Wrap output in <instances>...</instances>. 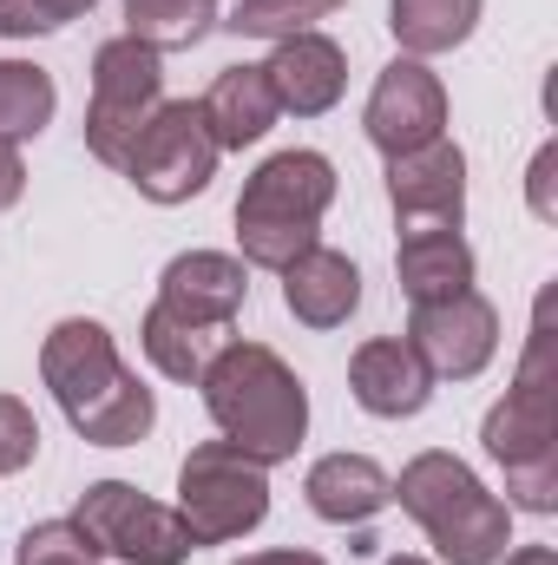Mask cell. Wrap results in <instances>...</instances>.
<instances>
[{
	"label": "cell",
	"instance_id": "1",
	"mask_svg": "<svg viewBox=\"0 0 558 565\" xmlns=\"http://www.w3.org/2000/svg\"><path fill=\"white\" fill-rule=\"evenodd\" d=\"M486 460L506 473V507L513 513H558V335H552V289L533 302V335L513 369L506 402L486 408L480 422Z\"/></svg>",
	"mask_w": 558,
	"mask_h": 565
},
{
	"label": "cell",
	"instance_id": "2",
	"mask_svg": "<svg viewBox=\"0 0 558 565\" xmlns=\"http://www.w3.org/2000/svg\"><path fill=\"white\" fill-rule=\"evenodd\" d=\"M40 382L53 388L60 415L93 447H139L158 427V395L126 369L119 342L93 316H66L40 342Z\"/></svg>",
	"mask_w": 558,
	"mask_h": 565
},
{
	"label": "cell",
	"instance_id": "3",
	"mask_svg": "<svg viewBox=\"0 0 558 565\" xmlns=\"http://www.w3.org/2000/svg\"><path fill=\"white\" fill-rule=\"evenodd\" d=\"M197 388H204V408H211V422H217V434L230 447H244L264 467L296 460V447L309 434V388H302V375L282 362L277 349H264V342H217L204 375H197Z\"/></svg>",
	"mask_w": 558,
	"mask_h": 565
},
{
	"label": "cell",
	"instance_id": "4",
	"mask_svg": "<svg viewBox=\"0 0 558 565\" xmlns=\"http://www.w3.org/2000/svg\"><path fill=\"white\" fill-rule=\"evenodd\" d=\"M395 500L447 565H500L513 546V507L486 493V480L447 447H427L401 467Z\"/></svg>",
	"mask_w": 558,
	"mask_h": 565
},
{
	"label": "cell",
	"instance_id": "5",
	"mask_svg": "<svg viewBox=\"0 0 558 565\" xmlns=\"http://www.w3.org/2000/svg\"><path fill=\"white\" fill-rule=\"evenodd\" d=\"M335 204V164L309 145L270 151L237 198V250L250 270H289Z\"/></svg>",
	"mask_w": 558,
	"mask_h": 565
},
{
	"label": "cell",
	"instance_id": "6",
	"mask_svg": "<svg viewBox=\"0 0 558 565\" xmlns=\"http://www.w3.org/2000/svg\"><path fill=\"white\" fill-rule=\"evenodd\" d=\"M178 520L197 546H230L270 520V467L230 440H197L178 467Z\"/></svg>",
	"mask_w": 558,
	"mask_h": 565
},
{
	"label": "cell",
	"instance_id": "7",
	"mask_svg": "<svg viewBox=\"0 0 558 565\" xmlns=\"http://www.w3.org/2000/svg\"><path fill=\"white\" fill-rule=\"evenodd\" d=\"M164 106V53H151L144 40L119 33L93 53V99H86V151L112 171H126L139 132L151 113Z\"/></svg>",
	"mask_w": 558,
	"mask_h": 565
},
{
	"label": "cell",
	"instance_id": "8",
	"mask_svg": "<svg viewBox=\"0 0 558 565\" xmlns=\"http://www.w3.org/2000/svg\"><path fill=\"white\" fill-rule=\"evenodd\" d=\"M73 526L99 546V559L126 565H184L197 553L191 526L178 520V507L144 500L132 480H93L73 507Z\"/></svg>",
	"mask_w": 558,
	"mask_h": 565
},
{
	"label": "cell",
	"instance_id": "9",
	"mask_svg": "<svg viewBox=\"0 0 558 565\" xmlns=\"http://www.w3.org/2000/svg\"><path fill=\"white\" fill-rule=\"evenodd\" d=\"M217 139L204 126V106L197 99H164L151 113V126L139 132L132 158H126V178L132 191L151 204H191L211 178H217Z\"/></svg>",
	"mask_w": 558,
	"mask_h": 565
},
{
	"label": "cell",
	"instance_id": "10",
	"mask_svg": "<svg viewBox=\"0 0 558 565\" xmlns=\"http://www.w3.org/2000/svg\"><path fill=\"white\" fill-rule=\"evenodd\" d=\"M408 349L427 362L433 382H473L500 355V309L480 289H460L447 302H415L408 309Z\"/></svg>",
	"mask_w": 558,
	"mask_h": 565
},
{
	"label": "cell",
	"instance_id": "11",
	"mask_svg": "<svg viewBox=\"0 0 558 565\" xmlns=\"http://www.w3.org/2000/svg\"><path fill=\"white\" fill-rule=\"evenodd\" d=\"M362 132L382 158H401V151H420V145L447 139V86L427 60H388L375 73V93L362 106Z\"/></svg>",
	"mask_w": 558,
	"mask_h": 565
},
{
	"label": "cell",
	"instance_id": "12",
	"mask_svg": "<svg viewBox=\"0 0 558 565\" xmlns=\"http://www.w3.org/2000/svg\"><path fill=\"white\" fill-rule=\"evenodd\" d=\"M388 204L401 231H460L466 224V151L433 139L420 151L388 158Z\"/></svg>",
	"mask_w": 558,
	"mask_h": 565
},
{
	"label": "cell",
	"instance_id": "13",
	"mask_svg": "<svg viewBox=\"0 0 558 565\" xmlns=\"http://www.w3.org/2000/svg\"><path fill=\"white\" fill-rule=\"evenodd\" d=\"M244 296H250V264L230 250H184L158 277V302L171 316H184L191 329H211V335L237 322Z\"/></svg>",
	"mask_w": 558,
	"mask_h": 565
},
{
	"label": "cell",
	"instance_id": "14",
	"mask_svg": "<svg viewBox=\"0 0 558 565\" xmlns=\"http://www.w3.org/2000/svg\"><path fill=\"white\" fill-rule=\"evenodd\" d=\"M264 73H270L277 106L296 113V119H322V113H335L342 93H348V53H342L322 26H315V33H296V40H277V53L264 60Z\"/></svg>",
	"mask_w": 558,
	"mask_h": 565
},
{
	"label": "cell",
	"instance_id": "15",
	"mask_svg": "<svg viewBox=\"0 0 558 565\" xmlns=\"http://www.w3.org/2000/svg\"><path fill=\"white\" fill-rule=\"evenodd\" d=\"M348 388H355V402L375 422H408V415H420L433 402V375L408 349V335H368L348 355Z\"/></svg>",
	"mask_w": 558,
	"mask_h": 565
},
{
	"label": "cell",
	"instance_id": "16",
	"mask_svg": "<svg viewBox=\"0 0 558 565\" xmlns=\"http://www.w3.org/2000/svg\"><path fill=\"white\" fill-rule=\"evenodd\" d=\"M302 493H309L315 520H329V526H368L395 500V473L382 460H368V454H322L302 473Z\"/></svg>",
	"mask_w": 558,
	"mask_h": 565
},
{
	"label": "cell",
	"instance_id": "17",
	"mask_svg": "<svg viewBox=\"0 0 558 565\" xmlns=\"http://www.w3.org/2000/svg\"><path fill=\"white\" fill-rule=\"evenodd\" d=\"M277 277H282V302H289V316L302 329H342L362 309V270H355V257H342L329 244H309Z\"/></svg>",
	"mask_w": 558,
	"mask_h": 565
},
{
	"label": "cell",
	"instance_id": "18",
	"mask_svg": "<svg viewBox=\"0 0 558 565\" xmlns=\"http://www.w3.org/2000/svg\"><path fill=\"white\" fill-rule=\"evenodd\" d=\"M197 106H204V126H211L217 151H244V145H257L282 119L277 93H270V73L250 66V60L244 66H224Z\"/></svg>",
	"mask_w": 558,
	"mask_h": 565
},
{
	"label": "cell",
	"instance_id": "19",
	"mask_svg": "<svg viewBox=\"0 0 558 565\" xmlns=\"http://www.w3.org/2000/svg\"><path fill=\"white\" fill-rule=\"evenodd\" d=\"M473 244L460 231H401V250H395V277L408 309L415 302H447L460 289H473Z\"/></svg>",
	"mask_w": 558,
	"mask_h": 565
},
{
	"label": "cell",
	"instance_id": "20",
	"mask_svg": "<svg viewBox=\"0 0 558 565\" xmlns=\"http://www.w3.org/2000/svg\"><path fill=\"white\" fill-rule=\"evenodd\" d=\"M388 26L408 60H433V53H453L473 40L480 0H388Z\"/></svg>",
	"mask_w": 558,
	"mask_h": 565
},
{
	"label": "cell",
	"instance_id": "21",
	"mask_svg": "<svg viewBox=\"0 0 558 565\" xmlns=\"http://www.w3.org/2000/svg\"><path fill=\"white\" fill-rule=\"evenodd\" d=\"M60 113V86L46 66L33 60H0V139L20 145V139H40Z\"/></svg>",
	"mask_w": 558,
	"mask_h": 565
},
{
	"label": "cell",
	"instance_id": "22",
	"mask_svg": "<svg viewBox=\"0 0 558 565\" xmlns=\"http://www.w3.org/2000/svg\"><path fill=\"white\" fill-rule=\"evenodd\" d=\"M211 329H191L184 316H171L164 302H151L144 309V322H139V349H144V362L164 375V382H197L204 375V362H211Z\"/></svg>",
	"mask_w": 558,
	"mask_h": 565
},
{
	"label": "cell",
	"instance_id": "23",
	"mask_svg": "<svg viewBox=\"0 0 558 565\" xmlns=\"http://www.w3.org/2000/svg\"><path fill=\"white\" fill-rule=\"evenodd\" d=\"M217 26V0H126V33L151 53H184Z\"/></svg>",
	"mask_w": 558,
	"mask_h": 565
},
{
	"label": "cell",
	"instance_id": "24",
	"mask_svg": "<svg viewBox=\"0 0 558 565\" xmlns=\"http://www.w3.org/2000/svg\"><path fill=\"white\" fill-rule=\"evenodd\" d=\"M342 13V0H237L230 7V33L237 40H296V33H315L322 20H335Z\"/></svg>",
	"mask_w": 558,
	"mask_h": 565
},
{
	"label": "cell",
	"instance_id": "25",
	"mask_svg": "<svg viewBox=\"0 0 558 565\" xmlns=\"http://www.w3.org/2000/svg\"><path fill=\"white\" fill-rule=\"evenodd\" d=\"M13 565H99V546L73 520H40L13 540Z\"/></svg>",
	"mask_w": 558,
	"mask_h": 565
},
{
	"label": "cell",
	"instance_id": "26",
	"mask_svg": "<svg viewBox=\"0 0 558 565\" xmlns=\"http://www.w3.org/2000/svg\"><path fill=\"white\" fill-rule=\"evenodd\" d=\"M99 0H0V40H33V33H60L73 20H86Z\"/></svg>",
	"mask_w": 558,
	"mask_h": 565
},
{
	"label": "cell",
	"instance_id": "27",
	"mask_svg": "<svg viewBox=\"0 0 558 565\" xmlns=\"http://www.w3.org/2000/svg\"><path fill=\"white\" fill-rule=\"evenodd\" d=\"M40 454V422L20 395H0V473H26Z\"/></svg>",
	"mask_w": 558,
	"mask_h": 565
},
{
	"label": "cell",
	"instance_id": "28",
	"mask_svg": "<svg viewBox=\"0 0 558 565\" xmlns=\"http://www.w3.org/2000/svg\"><path fill=\"white\" fill-rule=\"evenodd\" d=\"M526 204L539 224H558V145H539V158L526 171Z\"/></svg>",
	"mask_w": 558,
	"mask_h": 565
},
{
	"label": "cell",
	"instance_id": "29",
	"mask_svg": "<svg viewBox=\"0 0 558 565\" xmlns=\"http://www.w3.org/2000/svg\"><path fill=\"white\" fill-rule=\"evenodd\" d=\"M20 191H26V158H20V145L0 139V211H13Z\"/></svg>",
	"mask_w": 558,
	"mask_h": 565
},
{
	"label": "cell",
	"instance_id": "30",
	"mask_svg": "<svg viewBox=\"0 0 558 565\" xmlns=\"http://www.w3.org/2000/svg\"><path fill=\"white\" fill-rule=\"evenodd\" d=\"M237 565H329L322 553H302V546H277V553H250V559Z\"/></svg>",
	"mask_w": 558,
	"mask_h": 565
},
{
	"label": "cell",
	"instance_id": "31",
	"mask_svg": "<svg viewBox=\"0 0 558 565\" xmlns=\"http://www.w3.org/2000/svg\"><path fill=\"white\" fill-rule=\"evenodd\" d=\"M500 565H558L552 546H519V553H500Z\"/></svg>",
	"mask_w": 558,
	"mask_h": 565
},
{
	"label": "cell",
	"instance_id": "32",
	"mask_svg": "<svg viewBox=\"0 0 558 565\" xmlns=\"http://www.w3.org/2000/svg\"><path fill=\"white\" fill-rule=\"evenodd\" d=\"M382 565H433V559H420V553H395V559H382Z\"/></svg>",
	"mask_w": 558,
	"mask_h": 565
}]
</instances>
